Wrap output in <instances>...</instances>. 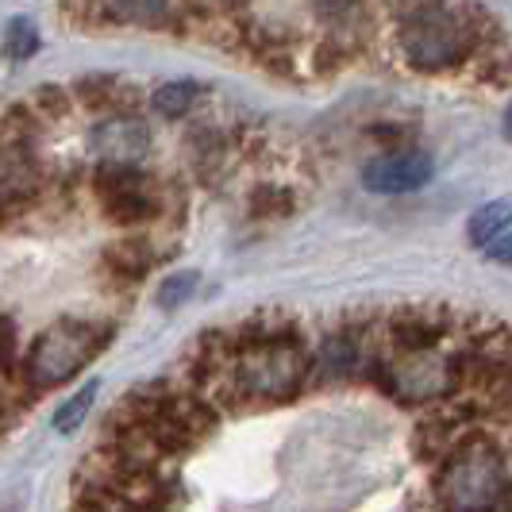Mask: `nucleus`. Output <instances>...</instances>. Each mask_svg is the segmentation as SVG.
<instances>
[{
  "mask_svg": "<svg viewBox=\"0 0 512 512\" xmlns=\"http://www.w3.org/2000/svg\"><path fill=\"white\" fill-rule=\"evenodd\" d=\"M104 262H108L116 274H124V278H143L154 266V251L147 243H139V239H124V243H112V247H108Z\"/></svg>",
  "mask_w": 512,
  "mask_h": 512,
  "instance_id": "obj_10",
  "label": "nucleus"
},
{
  "mask_svg": "<svg viewBox=\"0 0 512 512\" xmlns=\"http://www.w3.org/2000/svg\"><path fill=\"white\" fill-rule=\"evenodd\" d=\"M439 512H509L512 470L509 459L489 439H462L451 447L436 470Z\"/></svg>",
  "mask_w": 512,
  "mask_h": 512,
  "instance_id": "obj_2",
  "label": "nucleus"
},
{
  "mask_svg": "<svg viewBox=\"0 0 512 512\" xmlns=\"http://www.w3.org/2000/svg\"><path fill=\"white\" fill-rule=\"evenodd\" d=\"M108 16L120 24H143L154 27L170 16V0H104Z\"/></svg>",
  "mask_w": 512,
  "mask_h": 512,
  "instance_id": "obj_11",
  "label": "nucleus"
},
{
  "mask_svg": "<svg viewBox=\"0 0 512 512\" xmlns=\"http://www.w3.org/2000/svg\"><path fill=\"white\" fill-rule=\"evenodd\" d=\"M436 174L432 166V154L424 151H389L378 154L374 162H366L362 170V185L370 193H382V197H401V193H416L424 189Z\"/></svg>",
  "mask_w": 512,
  "mask_h": 512,
  "instance_id": "obj_6",
  "label": "nucleus"
},
{
  "mask_svg": "<svg viewBox=\"0 0 512 512\" xmlns=\"http://www.w3.org/2000/svg\"><path fill=\"white\" fill-rule=\"evenodd\" d=\"M93 151L101 154L104 162H139L151 151V131L135 116H112L93 131Z\"/></svg>",
  "mask_w": 512,
  "mask_h": 512,
  "instance_id": "obj_7",
  "label": "nucleus"
},
{
  "mask_svg": "<svg viewBox=\"0 0 512 512\" xmlns=\"http://www.w3.org/2000/svg\"><path fill=\"white\" fill-rule=\"evenodd\" d=\"M509 224H512V201H489V205H482L470 216L466 235H470L474 247H489L493 239H501L509 231Z\"/></svg>",
  "mask_w": 512,
  "mask_h": 512,
  "instance_id": "obj_8",
  "label": "nucleus"
},
{
  "mask_svg": "<svg viewBox=\"0 0 512 512\" xmlns=\"http://www.w3.org/2000/svg\"><path fill=\"white\" fill-rule=\"evenodd\" d=\"M108 343V328L89 324V320H58L51 328L35 335V343L27 347L24 359V378L39 393L43 389H58L66 385L74 374L85 370V362H93L101 355V347Z\"/></svg>",
  "mask_w": 512,
  "mask_h": 512,
  "instance_id": "obj_4",
  "label": "nucleus"
},
{
  "mask_svg": "<svg viewBox=\"0 0 512 512\" xmlns=\"http://www.w3.org/2000/svg\"><path fill=\"white\" fill-rule=\"evenodd\" d=\"M505 139H512V101H509V108H505Z\"/></svg>",
  "mask_w": 512,
  "mask_h": 512,
  "instance_id": "obj_17",
  "label": "nucleus"
},
{
  "mask_svg": "<svg viewBox=\"0 0 512 512\" xmlns=\"http://www.w3.org/2000/svg\"><path fill=\"white\" fill-rule=\"evenodd\" d=\"M97 193L108 220L116 224H143L154 216V197L135 162H104L97 170Z\"/></svg>",
  "mask_w": 512,
  "mask_h": 512,
  "instance_id": "obj_5",
  "label": "nucleus"
},
{
  "mask_svg": "<svg viewBox=\"0 0 512 512\" xmlns=\"http://www.w3.org/2000/svg\"><path fill=\"white\" fill-rule=\"evenodd\" d=\"M193 285H197V274L193 270H185V274H174V278H166L162 289H158V305L162 308H178L181 301H189L193 297Z\"/></svg>",
  "mask_w": 512,
  "mask_h": 512,
  "instance_id": "obj_13",
  "label": "nucleus"
},
{
  "mask_svg": "<svg viewBox=\"0 0 512 512\" xmlns=\"http://www.w3.org/2000/svg\"><path fill=\"white\" fill-rule=\"evenodd\" d=\"M231 335L224 393L235 405H285L308 382V347L289 320H247Z\"/></svg>",
  "mask_w": 512,
  "mask_h": 512,
  "instance_id": "obj_1",
  "label": "nucleus"
},
{
  "mask_svg": "<svg viewBox=\"0 0 512 512\" xmlns=\"http://www.w3.org/2000/svg\"><path fill=\"white\" fill-rule=\"evenodd\" d=\"M486 255L493 258V262H501V266H512V235L505 231L501 239H493L486 247Z\"/></svg>",
  "mask_w": 512,
  "mask_h": 512,
  "instance_id": "obj_16",
  "label": "nucleus"
},
{
  "mask_svg": "<svg viewBox=\"0 0 512 512\" xmlns=\"http://www.w3.org/2000/svg\"><path fill=\"white\" fill-rule=\"evenodd\" d=\"M355 8H359V0H312L316 20H320V24H328V27L347 24V20L355 16Z\"/></svg>",
  "mask_w": 512,
  "mask_h": 512,
  "instance_id": "obj_15",
  "label": "nucleus"
},
{
  "mask_svg": "<svg viewBox=\"0 0 512 512\" xmlns=\"http://www.w3.org/2000/svg\"><path fill=\"white\" fill-rule=\"evenodd\" d=\"M201 97V85L197 81H166V85H158L151 93V108L158 112V116H166V120H181L189 108H193V101Z\"/></svg>",
  "mask_w": 512,
  "mask_h": 512,
  "instance_id": "obj_9",
  "label": "nucleus"
},
{
  "mask_svg": "<svg viewBox=\"0 0 512 512\" xmlns=\"http://www.w3.org/2000/svg\"><path fill=\"white\" fill-rule=\"evenodd\" d=\"M35 51H39V24L27 16H12L4 27V54L12 62H27Z\"/></svg>",
  "mask_w": 512,
  "mask_h": 512,
  "instance_id": "obj_12",
  "label": "nucleus"
},
{
  "mask_svg": "<svg viewBox=\"0 0 512 512\" xmlns=\"http://www.w3.org/2000/svg\"><path fill=\"white\" fill-rule=\"evenodd\" d=\"M93 397H97V385H85V389L77 393L74 401H70L66 409H62L58 416H54V428H58V432H74L77 424L85 420V409L93 405Z\"/></svg>",
  "mask_w": 512,
  "mask_h": 512,
  "instance_id": "obj_14",
  "label": "nucleus"
},
{
  "mask_svg": "<svg viewBox=\"0 0 512 512\" xmlns=\"http://www.w3.org/2000/svg\"><path fill=\"white\" fill-rule=\"evenodd\" d=\"M397 43H401V54L409 66L439 74V70L459 66L462 58H470L478 31L451 4H420L401 20Z\"/></svg>",
  "mask_w": 512,
  "mask_h": 512,
  "instance_id": "obj_3",
  "label": "nucleus"
}]
</instances>
